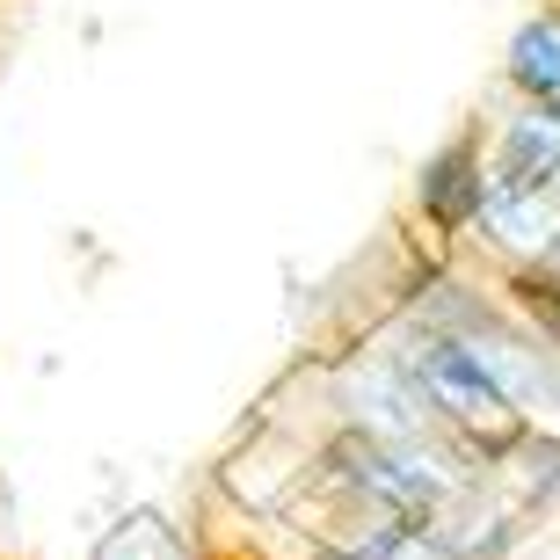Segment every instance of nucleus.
<instances>
[{
  "mask_svg": "<svg viewBox=\"0 0 560 560\" xmlns=\"http://www.w3.org/2000/svg\"><path fill=\"white\" fill-rule=\"evenodd\" d=\"M211 560H248V553H211Z\"/></svg>",
  "mask_w": 560,
  "mask_h": 560,
  "instance_id": "0eeeda50",
  "label": "nucleus"
},
{
  "mask_svg": "<svg viewBox=\"0 0 560 560\" xmlns=\"http://www.w3.org/2000/svg\"><path fill=\"white\" fill-rule=\"evenodd\" d=\"M408 205L416 219L436 233V248H466L488 211V117H466L458 131L422 153L416 183H408Z\"/></svg>",
  "mask_w": 560,
  "mask_h": 560,
  "instance_id": "f03ea898",
  "label": "nucleus"
},
{
  "mask_svg": "<svg viewBox=\"0 0 560 560\" xmlns=\"http://www.w3.org/2000/svg\"><path fill=\"white\" fill-rule=\"evenodd\" d=\"M466 350L480 357V372L495 378V394L510 400L524 422H560V357L546 350L510 306H502L480 335H466Z\"/></svg>",
  "mask_w": 560,
  "mask_h": 560,
  "instance_id": "7ed1b4c3",
  "label": "nucleus"
},
{
  "mask_svg": "<svg viewBox=\"0 0 560 560\" xmlns=\"http://www.w3.org/2000/svg\"><path fill=\"white\" fill-rule=\"evenodd\" d=\"M495 488L510 495V510H524V517L560 510V430L553 422H532V430L517 436V452L502 458Z\"/></svg>",
  "mask_w": 560,
  "mask_h": 560,
  "instance_id": "423d86ee",
  "label": "nucleus"
},
{
  "mask_svg": "<svg viewBox=\"0 0 560 560\" xmlns=\"http://www.w3.org/2000/svg\"><path fill=\"white\" fill-rule=\"evenodd\" d=\"M488 189H517V197H546L560 189V117L539 103H510L488 117Z\"/></svg>",
  "mask_w": 560,
  "mask_h": 560,
  "instance_id": "20e7f679",
  "label": "nucleus"
},
{
  "mask_svg": "<svg viewBox=\"0 0 560 560\" xmlns=\"http://www.w3.org/2000/svg\"><path fill=\"white\" fill-rule=\"evenodd\" d=\"M495 81L510 103H539L560 117V0H539L532 15H517V30L502 37Z\"/></svg>",
  "mask_w": 560,
  "mask_h": 560,
  "instance_id": "39448f33",
  "label": "nucleus"
},
{
  "mask_svg": "<svg viewBox=\"0 0 560 560\" xmlns=\"http://www.w3.org/2000/svg\"><path fill=\"white\" fill-rule=\"evenodd\" d=\"M474 458L458 444H408V436H372L350 422L306 430V488L313 517L320 510H364V517H444L466 488H480Z\"/></svg>",
  "mask_w": 560,
  "mask_h": 560,
  "instance_id": "f257e3e1",
  "label": "nucleus"
}]
</instances>
